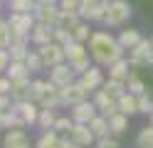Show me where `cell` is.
Wrapping results in <instances>:
<instances>
[{
	"label": "cell",
	"mask_w": 153,
	"mask_h": 148,
	"mask_svg": "<svg viewBox=\"0 0 153 148\" xmlns=\"http://www.w3.org/2000/svg\"><path fill=\"white\" fill-rule=\"evenodd\" d=\"M5 77H10L13 82H15V79H25V77H30V67H27L25 62H10Z\"/></svg>",
	"instance_id": "29"
},
{
	"label": "cell",
	"mask_w": 153,
	"mask_h": 148,
	"mask_svg": "<svg viewBox=\"0 0 153 148\" xmlns=\"http://www.w3.org/2000/svg\"><path fill=\"white\" fill-rule=\"evenodd\" d=\"M35 22H37L35 13H13L10 20H7V25L13 30V37H27V39L32 35Z\"/></svg>",
	"instance_id": "4"
},
{
	"label": "cell",
	"mask_w": 153,
	"mask_h": 148,
	"mask_svg": "<svg viewBox=\"0 0 153 148\" xmlns=\"http://www.w3.org/2000/svg\"><path fill=\"white\" fill-rule=\"evenodd\" d=\"M138 114H153V99L146 91L138 94Z\"/></svg>",
	"instance_id": "36"
},
{
	"label": "cell",
	"mask_w": 153,
	"mask_h": 148,
	"mask_svg": "<svg viewBox=\"0 0 153 148\" xmlns=\"http://www.w3.org/2000/svg\"><path fill=\"white\" fill-rule=\"evenodd\" d=\"M64 52H67V62L72 64V69L76 74L89 69V49H84V42L72 39L69 45H64Z\"/></svg>",
	"instance_id": "3"
},
{
	"label": "cell",
	"mask_w": 153,
	"mask_h": 148,
	"mask_svg": "<svg viewBox=\"0 0 153 148\" xmlns=\"http://www.w3.org/2000/svg\"><path fill=\"white\" fill-rule=\"evenodd\" d=\"M131 17V5L126 0H111L106 7V15H104V22L109 27H119Z\"/></svg>",
	"instance_id": "5"
},
{
	"label": "cell",
	"mask_w": 153,
	"mask_h": 148,
	"mask_svg": "<svg viewBox=\"0 0 153 148\" xmlns=\"http://www.w3.org/2000/svg\"><path fill=\"white\" fill-rule=\"evenodd\" d=\"M104 91H106L109 96H114V99H119V96H123V94H126L128 91V86H126V82H121V79H106V82H104Z\"/></svg>",
	"instance_id": "25"
},
{
	"label": "cell",
	"mask_w": 153,
	"mask_h": 148,
	"mask_svg": "<svg viewBox=\"0 0 153 148\" xmlns=\"http://www.w3.org/2000/svg\"><path fill=\"white\" fill-rule=\"evenodd\" d=\"M10 45H13V30L5 20V22H0V49H7Z\"/></svg>",
	"instance_id": "33"
},
{
	"label": "cell",
	"mask_w": 153,
	"mask_h": 148,
	"mask_svg": "<svg viewBox=\"0 0 153 148\" xmlns=\"http://www.w3.org/2000/svg\"><path fill=\"white\" fill-rule=\"evenodd\" d=\"M87 96H89V91L82 86V82H72V84L62 86V106H74L79 101H87Z\"/></svg>",
	"instance_id": "9"
},
{
	"label": "cell",
	"mask_w": 153,
	"mask_h": 148,
	"mask_svg": "<svg viewBox=\"0 0 153 148\" xmlns=\"http://www.w3.org/2000/svg\"><path fill=\"white\" fill-rule=\"evenodd\" d=\"M69 138L74 143L84 146V148H89L91 143H97V136H94V131L89 128V123H74L69 128Z\"/></svg>",
	"instance_id": "13"
},
{
	"label": "cell",
	"mask_w": 153,
	"mask_h": 148,
	"mask_svg": "<svg viewBox=\"0 0 153 148\" xmlns=\"http://www.w3.org/2000/svg\"><path fill=\"white\" fill-rule=\"evenodd\" d=\"M74 77H76V72L72 69L69 62H62V64H57V67H50V79H52L57 86H67V84H72V82H74Z\"/></svg>",
	"instance_id": "11"
},
{
	"label": "cell",
	"mask_w": 153,
	"mask_h": 148,
	"mask_svg": "<svg viewBox=\"0 0 153 148\" xmlns=\"http://www.w3.org/2000/svg\"><path fill=\"white\" fill-rule=\"evenodd\" d=\"M59 7L62 10H74V13H79L82 0H59Z\"/></svg>",
	"instance_id": "41"
},
{
	"label": "cell",
	"mask_w": 153,
	"mask_h": 148,
	"mask_svg": "<svg viewBox=\"0 0 153 148\" xmlns=\"http://www.w3.org/2000/svg\"><path fill=\"white\" fill-rule=\"evenodd\" d=\"M7 49H10L13 62H25L27 54H30V49H27V39H13V45L7 47Z\"/></svg>",
	"instance_id": "26"
},
{
	"label": "cell",
	"mask_w": 153,
	"mask_h": 148,
	"mask_svg": "<svg viewBox=\"0 0 153 148\" xmlns=\"http://www.w3.org/2000/svg\"><path fill=\"white\" fill-rule=\"evenodd\" d=\"M3 146L5 148H30V138H27V133L22 128H13V131L5 133Z\"/></svg>",
	"instance_id": "19"
},
{
	"label": "cell",
	"mask_w": 153,
	"mask_h": 148,
	"mask_svg": "<svg viewBox=\"0 0 153 148\" xmlns=\"http://www.w3.org/2000/svg\"><path fill=\"white\" fill-rule=\"evenodd\" d=\"M89 128L94 131V136H97V141L99 138H106L111 133V126H109V116H104V114H97L89 121Z\"/></svg>",
	"instance_id": "20"
},
{
	"label": "cell",
	"mask_w": 153,
	"mask_h": 148,
	"mask_svg": "<svg viewBox=\"0 0 153 148\" xmlns=\"http://www.w3.org/2000/svg\"><path fill=\"white\" fill-rule=\"evenodd\" d=\"M97 148H121V143L106 136V138H99V141H97Z\"/></svg>",
	"instance_id": "42"
},
{
	"label": "cell",
	"mask_w": 153,
	"mask_h": 148,
	"mask_svg": "<svg viewBox=\"0 0 153 148\" xmlns=\"http://www.w3.org/2000/svg\"><path fill=\"white\" fill-rule=\"evenodd\" d=\"M79 17H82V15H79V13H74V10H62V13H59V20H57V25H54V27L72 30V32H74V27L82 22Z\"/></svg>",
	"instance_id": "23"
},
{
	"label": "cell",
	"mask_w": 153,
	"mask_h": 148,
	"mask_svg": "<svg viewBox=\"0 0 153 148\" xmlns=\"http://www.w3.org/2000/svg\"><path fill=\"white\" fill-rule=\"evenodd\" d=\"M13 57H10V49H0V74L7 72V67H10Z\"/></svg>",
	"instance_id": "40"
},
{
	"label": "cell",
	"mask_w": 153,
	"mask_h": 148,
	"mask_svg": "<svg viewBox=\"0 0 153 148\" xmlns=\"http://www.w3.org/2000/svg\"><path fill=\"white\" fill-rule=\"evenodd\" d=\"M97 114H99V109H97V104H94V101H79V104L72 106V118H74V123H89Z\"/></svg>",
	"instance_id": "12"
},
{
	"label": "cell",
	"mask_w": 153,
	"mask_h": 148,
	"mask_svg": "<svg viewBox=\"0 0 153 148\" xmlns=\"http://www.w3.org/2000/svg\"><path fill=\"white\" fill-rule=\"evenodd\" d=\"M37 148H62L59 131H54V128H47V131L40 136V141H37Z\"/></svg>",
	"instance_id": "24"
},
{
	"label": "cell",
	"mask_w": 153,
	"mask_h": 148,
	"mask_svg": "<svg viewBox=\"0 0 153 148\" xmlns=\"http://www.w3.org/2000/svg\"><path fill=\"white\" fill-rule=\"evenodd\" d=\"M151 123H153V114H151Z\"/></svg>",
	"instance_id": "49"
},
{
	"label": "cell",
	"mask_w": 153,
	"mask_h": 148,
	"mask_svg": "<svg viewBox=\"0 0 153 148\" xmlns=\"http://www.w3.org/2000/svg\"><path fill=\"white\" fill-rule=\"evenodd\" d=\"M151 47H153V37H151Z\"/></svg>",
	"instance_id": "48"
},
{
	"label": "cell",
	"mask_w": 153,
	"mask_h": 148,
	"mask_svg": "<svg viewBox=\"0 0 153 148\" xmlns=\"http://www.w3.org/2000/svg\"><path fill=\"white\" fill-rule=\"evenodd\" d=\"M37 52H40V57H42V62H45V67H57V64H62V62H67V52H64V45H59V42H47V45H40L37 47Z\"/></svg>",
	"instance_id": "6"
},
{
	"label": "cell",
	"mask_w": 153,
	"mask_h": 148,
	"mask_svg": "<svg viewBox=\"0 0 153 148\" xmlns=\"http://www.w3.org/2000/svg\"><path fill=\"white\" fill-rule=\"evenodd\" d=\"M94 104H97L99 114H104V116H114V114L119 111V99L109 96L104 89H97V94H94Z\"/></svg>",
	"instance_id": "15"
},
{
	"label": "cell",
	"mask_w": 153,
	"mask_h": 148,
	"mask_svg": "<svg viewBox=\"0 0 153 148\" xmlns=\"http://www.w3.org/2000/svg\"><path fill=\"white\" fill-rule=\"evenodd\" d=\"M59 13H62L59 3H52V5H37V7H35V17L42 20V22H50V25H57Z\"/></svg>",
	"instance_id": "18"
},
{
	"label": "cell",
	"mask_w": 153,
	"mask_h": 148,
	"mask_svg": "<svg viewBox=\"0 0 153 148\" xmlns=\"http://www.w3.org/2000/svg\"><path fill=\"white\" fill-rule=\"evenodd\" d=\"M10 96H13V101H27V99H32V82H30V77L15 79L13 89H10Z\"/></svg>",
	"instance_id": "17"
},
{
	"label": "cell",
	"mask_w": 153,
	"mask_h": 148,
	"mask_svg": "<svg viewBox=\"0 0 153 148\" xmlns=\"http://www.w3.org/2000/svg\"><path fill=\"white\" fill-rule=\"evenodd\" d=\"M119 111H121V114H126V116L138 114V94L126 91L123 96H119Z\"/></svg>",
	"instance_id": "22"
},
{
	"label": "cell",
	"mask_w": 153,
	"mask_h": 148,
	"mask_svg": "<svg viewBox=\"0 0 153 148\" xmlns=\"http://www.w3.org/2000/svg\"><path fill=\"white\" fill-rule=\"evenodd\" d=\"M25 64L30 67V72H40V69H45V62H42V57H40V52H30L27 54V59H25Z\"/></svg>",
	"instance_id": "34"
},
{
	"label": "cell",
	"mask_w": 153,
	"mask_h": 148,
	"mask_svg": "<svg viewBox=\"0 0 153 148\" xmlns=\"http://www.w3.org/2000/svg\"><path fill=\"white\" fill-rule=\"evenodd\" d=\"M72 39H74V32H72V30L54 27V42H59V45H69Z\"/></svg>",
	"instance_id": "37"
},
{
	"label": "cell",
	"mask_w": 153,
	"mask_h": 148,
	"mask_svg": "<svg viewBox=\"0 0 153 148\" xmlns=\"http://www.w3.org/2000/svg\"><path fill=\"white\" fill-rule=\"evenodd\" d=\"M136 146L138 148H153V123L146 126V128H141V133L136 138Z\"/></svg>",
	"instance_id": "32"
},
{
	"label": "cell",
	"mask_w": 153,
	"mask_h": 148,
	"mask_svg": "<svg viewBox=\"0 0 153 148\" xmlns=\"http://www.w3.org/2000/svg\"><path fill=\"white\" fill-rule=\"evenodd\" d=\"M7 3H10V0H7Z\"/></svg>",
	"instance_id": "52"
},
{
	"label": "cell",
	"mask_w": 153,
	"mask_h": 148,
	"mask_svg": "<svg viewBox=\"0 0 153 148\" xmlns=\"http://www.w3.org/2000/svg\"><path fill=\"white\" fill-rule=\"evenodd\" d=\"M13 96L10 94H0V111H10V109H13Z\"/></svg>",
	"instance_id": "43"
},
{
	"label": "cell",
	"mask_w": 153,
	"mask_h": 148,
	"mask_svg": "<svg viewBox=\"0 0 153 148\" xmlns=\"http://www.w3.org/2000/svg\"><path fill=\"white\" fill-rule=\"evenodd\" d=\"M89 25H84V22H79V25H76L74 27V39H76V42H89Z\"/></svg>",
	"instance_id": "38"
},
{
	"label": "cell",
	"mask_w": 153,
	"mask_h": 148,
	"mask_svg": "<svg viewBox=\"0 0 153 148\" xmlns=\"http://www.w3.org/2000/svg\"><path fill=\"white\" fill-rule=\"evenodd\" d=\"M131 67H148L153 62V47H151V39H141V42L131 49V57H128Z\"/></svg>",
	"instance_id": "8"
},
{
	"label": "cell",
	"mask_w": 153,
	"mask_h": 148,
	"mask_svg": "<svg viewBox=\"0 0 153 148\" xmlns=\"http://www.w3.org/2000/svg\"><path fill=\"white\" fill-rule=\"evenodd\" d=\"M0 22H5V20H3V15H0Z\"/></svg>",
	"instance_id": "47"
},
{
	"label": "cell",
	"mask_w": 153,
	"mask_h": 148,
	"mask_svg": "<svg viewBox=\"0 0 153 148\" xmlns=\"http://www.w3.org/2000/svg\"><path fill=\"white\" fill-rule=\"evenodd\" d=\"M106 3H111V0H106Z\"/></svg>",
	"instance_id": "51"
},
{
	"label": "cell",
	"mask_w": 153,
	"mask_h": 148,
	"mask_svg": "<svg viewBox=\"0 0 153 148\" xmlns=\"http://www.w3.org/2000/svg\"><path fill=\"white\" fill-rule=\"evenodd\" d=\"M109 126H111V133L121 136V133L128 128V116H126V114H121V111H116L114 116H109Z\"/></svg>",
	"instance_id": "28"
},
{
	"label": "cell",
	"mask_w": 153,
	"mask_h": 148,
	"mask_svg": "<svg viewBox=\"0 0 153 148\" xmlns=\"http://www.w3.org/2000/svg\"><path fill=\"white\" fill-rule=\"evenodd\" d=\"M106 7H109L106 0H82L79 15H82L84 20H91V22H97V20H101V22H104Z\"/></svg>",
	"instance_id": "7"
},
{
	"label": "cell",
	"mask_w": 153,
	"mask_h": 148,
	"mask_svg": "<svg viewBox=\"0 0 153 148\" xmlns=\"http://www.w3.org/2000/svg\"><path fill=\"white\" fill-rule=\"evenodd\" d=\"M57 121V111L54 109H40V118H37V126H42L45 131L47 128H52Z\"/></svg>",
	"instance_id": "30"
},
{
	"label": "cell",
	"mask_w": 153,
	"mask_h": 148,
	"mask_svg": "<svg viewBox=\"0 0 153 148\" xmlns=\"http://www.w3.org/2000/svg\"><path fill=\"white\" fill-rule=\"evenodd\" d=\"M126 86H128V91H131V94H143V91H146V84H143V79H138L133 72H131V77L126 79Z\"/></svg>",
	"instance_id": "35"
},
{
	"label": "cell",
	"mask_w": 153,
	"mask_h": 148,
	"mask_svg": "<svg viewBox=\"0 0 153 148\" xmlns=\"http://www.w3.org/2000/svg\"><path fill=\"white\" fill-rule=\"evenodd\" d=\"M52 3H59V0H37V5H52Z\"/></svg>",
	"instance_id": "46"
},
{
	"label": "cell",
	"mask_w": 153,
	"mask_h": 148,
	"mask_svg": "<svg viewBox=\"0 0 153 148\" xmlns=\"http://www.w3.org/2000/svg\"><path fill=\"white\" fill-rule=\"evenodd\" d=\"M0 7H3V0H0Z\"/></svg>",
	"instance_id": "50"
},
{
	"label": "cell",
	"mask_w": 153,
	"mask_h": 148,
	"mask_svg": "<svg viewBox=\"0 0 153 148\" xmlns=\"http://www.w3.org/2000/svg\"><path fill=\"white\" fill-rule=\"evenodd\" d=\"M37 0H10V10L13 13H35Z\"/></svg>",
	"instance_id": "31"
},
{
	"label": "cell",
	"mask_w": 153,
	"mask_h": 148,
	"mask_svg": "<svg viewBox=\"0 0 153 148\" xmlns=\"http://www.w3.org/2000/svg\"><path fill=\"white\" fill-rule=\"evenodd\" d=\"M13 89V79L10 77H0V94H10Z\"/></svg>",
	"instance_id": "44"
},
{
	"label": "cell",
	"mask_w": 153,
	"mask_h": 148,
	"mask_svg": "<svg viewBox=\"0 0 153 148\" xmlns=\"http://www.w3.org/2000/svg\"><path fill=\"white\" fill-rule=\"evenodd\" d=\"M62 148H84V146H79V143H74L72 138H69V141H64V138H62Z\"/></svg>",
	"instance_id": "45"
},
{
	"label": "cell",
	"mask_w": 153,
	"mask_h": 148,
	"mask_svg": "<svg viewBox=\"0 0 153 148\" xmlns=\"http://www.w3.org/2000/svg\"><path fill=\"white\" fill-rule=\"evenodd\" d=\"M32 99L42 109H57V106H62V86H57L52 79L50 82L35 79L32 82Z\"/></svg>",
	"instance_id": "2"
},
{
	"label": "cell",
	"mask_w": 153,
	"mask_h": 148,
	"mask_svg": "<svg viewBox=\"0 0 153 148\" xmlns=\"http://www.w3.org/2000/svg\"><path fill=\"white\" fill-rule=\"evenodd\" d=\"M109 77L111 79H121V82H126V79L131 77V62L128 59H116L114 64H109Z\"/></svg>",
	"instance_id": "21"
},
{
	"label": "cell",
	"mask_w": 153,
	"mask_h": 148,
	"mask_svg": "<svg viewBox=\"0 0 153 148\" xmlns=\"http://www.w3.org/2000/svg\"><path fill=\"white\" fill-rule=\"evenodd\" d=\"M13 109L22 116L25 126H32V123H37V118H40V109H42V106L37 104L35 99H27V101H15Z\"/></svg>",
	"instance_id": "10"
},
{
	"label": "cell",
	"mask_w": 153,
	"mask_h": 148,
	"mask_svg": "<svg viewBox=\"0 0 153 148\" xmlns=\"http://www.w3.org/2000/svg\"><path fill=\"white\" fill-rule=\"evenodd\" d=\"M79 82H82V86L87 89V91H97V89L104 86V82H106V79H104V72H101L99 67H89L87 72L79 74Z\"/></svg>",
	"instance_id": "14"
},
{
	"label": "cell",
	"mask_w": 153,
	"mask_h": 148,
	"mask_svg": "<svg viewBox=\"0 0 153 148\" xmlns=\"http://www.w3.org/2000/svg\"><path fill=\"white\" fill-rule=\"evenodd\" d=\"M141 39L143 37H141L138 30H121V35H119V42L123 45V49H133Z\"/></svg>",
	"instance_id": "27"
},
{
	"label": "cell",
	"mask_w": 153,
	"mask_h": 148,
	"mask_svg": "<svg viewBox=\"0 0 153 148\" xmlns=\"http://www.w3.org/2000/svg\"><path fill=\"white\" fill-rule=\"evenodd\" d=\"M30 39H32L37 47H40V45H47V42H52V39H54V25L37 20V22H35V27H32Z\"/></svg>",
	"instance_id": "16"
},
{
	"label": "cell",
	"mask_w": 153,
	"mask_h": 148,
	"mask_svg": "<svg viewBox=\"0 0 153 148\" xmlns=\"http://www.w3.org/2000/svg\"><path fill=\"white\" fill-rule=\"evenodd\" d=\"M72 126H74V118H69V116H57V121H54V126H52V128L62 133V131H69Z\"/></svg>",
	"instance_id": "39"
},
{
	"label": "cell",
	"mask_w": 153,
	"mask_h": 148,
	"mask_svg": "<svg viewBox=\"0 0 153 148\" xmlns=\"http://www.w3.org/2000/svg\"><path fill=\"white\" fill-rule=\"evenodd\" d=\"M123 52H126L123 45L119 42L116 37H111L109 32H94L89 37V54H91L94 62L101 64V67L114 64L116 59L123 57Z\"/></svg>",
	"instance_id": "1"
}]
</instances>
